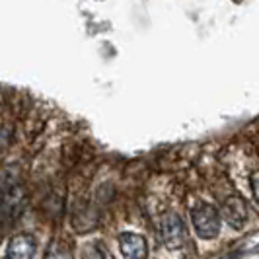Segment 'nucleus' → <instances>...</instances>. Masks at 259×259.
<instances>
[{
    "label": "nucleus",
    "mask_w": 259,
    "mask_h": 259,
    "mask_svg": "<svg viewBox=\"0 0 259 259\" xmlns=\"http://www.w3.org/2000/svg\"><path fill=\"white\" fill-rule=\"evenodd\" d=\"M119 249L125 259H148V244L141 234H119Z\"/></svg>",
    "instance_id": "5"
},
{
    "label": "nucleus",
    "mask_w": 259,
    "mask_h": 259,
    "mask_svg": "<svg viewBox=\"0 0 259 259\" xmlns=\"http://www.w3.org/2000/svg\"><path fill=\"white\" fill-rule=\"evenodd\" d=\"M219 259H242V251L238 249V251H232V253H228V255H222Z\"/></svg>",
    "instance_id": "9"
},
{
    "label": "nucleus",
    "mask_w": 259,
    "mask_h": 259,
    "mask_svg": "<svg viewBox=\"0 0 259 259\" xmlns=\"http://www.w3.org/2000/svg\"><path fill=\"white\" fill-rule=\"evenodd\" d=\"M191 221L201 240H214L221 234V212L212 205H199L191 210Z\"/></svg>",
    "instance_id": "1"
},
{
    "label": "nucleus",
    "mask_w": 259,
    "mask_h": 259,
    "mask_svg": "<svg viewBox=\"0 0 259 259\" xmlns=\"http://www.w3.org/2000/svg\"><path fill=\"white\" fill-rule=\"evenodd\" d=\"M247 203L240 195H230L222 205V217L234 230H242L247 221Z\"/></svg>",
    "instance_id": "4"
},
{
    "label": "nucleus",
    "mask_w": 259,
    "mask_h": 259,
    "mask_svg": "<svg viewBox=\"0 0 259 259\" xmlns=\"http://www.w3.org/2000/svg\"><path fill=\"white\" fill-rule=\"evenodd\" d=\"M251 191H253L255 201L259 203V169H255V171L251 174Z\"/></svg>",
    "instance_id": "8"
},
{
    "label": "nucleus",
    "mask_w": 259,
    "mask_h": 259,
    "mask_svg": "<svg viewBox=\"0 0 259 259\" xmlns=\"http://www.w3.org/2000/svg\"><path fill=\"white\" fill-rule=\"evenodd\" d=\"M82 259H105V255L96 244H88L82 249Z\"/></svg>",
    "instance_id": "7"
},
{
    "label": "nucleus",
    "mask_w": 259,
    "mask_h": 259,
    "mask_svg": "<svg viewBox=\"0 0 259 259\" xmlns=\"http://www.w3.org/2000/svg\"><path fill=\"white\" fill-rule=\"evenodd\" d=\"M160 232H162V240L166 247L169 249H180L183 247L185 240H187V230H185V224L180 219V214L176 212H166L162 217V222H160Z\"/></svg>",
    "instance_id": "2"
},
{
    "label": "nucleus",
    "mask_w": 259,
    "mask_h": 259,
    "mask_svg": "<svg viewBox=\"0 0 259 259\" xmlns=\"http://www.w3.org/2000/svg\"><path fill=\"white\" fill-rule=\"evenodd\" d=\"M43 259H74V255H72V249L68 247V244L61 242V240H53Z\"/></svg>",
    "instance_id": "6"
},
{
    "label": "nucleus",
    "mask_w": 259,
    "mask_h": 259,
    "mask_svg": "<svg viewBox=\"0 0 259 259\" xmlns=\"http://www.w3.org/2000/svg\"><path fill=\"white\" fill-rule=\"evenodd\" d=\"M37 253V238L27 232H20L10 238L4 259H33Z\"/></svg>",
    "instance_id": "3"
}]
</instances>
